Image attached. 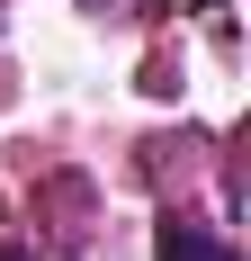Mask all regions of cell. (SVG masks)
<instances>
[{
  "label": "cell",
  "instance_id": "obj_1",
  "mask_svg": "<svg viewBox=\"0 0 251 261\" xmlns=\"http://www.w3.org/2000/svg\"><path fill=\"white\" fill-rule=\"evenodd\" d=\"M152 261H242V252H233V243H215L206 225H179V216H171V225H162V243H152Z\"/></svg>",
  "mask_w": 251,
  "mask_h": 261
}]
</instances>
